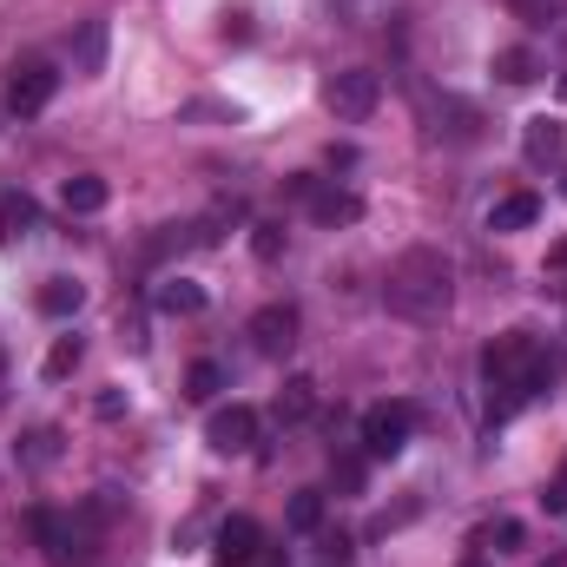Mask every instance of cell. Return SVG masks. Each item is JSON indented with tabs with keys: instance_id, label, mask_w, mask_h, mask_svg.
I'll list each match as a JSON object with an SVG mask.
<instances>
[{
	"instance_id": "cell-1",
	"label": "cell",
	"mask_w": 567,
	"mask_h": 567,
	"mask_svg": "<svg viewBox=\"0 0 567 567\" xmlns=\"http://www.w3.org/2000/svg\"><path fill=\"white\" fill-rule=\"evenodd\" d=\"M482 383H488V423H508L542 383H548V350L535 330H502L482 350Z\"/></svg>"
},
{
	"instance_id": "cell-2",
	"label": "cell",
	"mask_w": 567,
	"mask_h": 567,
	"mask_svg": "<svg viewBox=\"0 0 567 567\" xmlns=\"http://www.w3.org/2000/svg\"><path fill=\"white\" fill-rule=\"evenodd\" d=\"M449 297H455V265H449L435 245L403 251V258L390 265V278H383V303H390L396 317H410V323H435V317L449 310Z\"/></svg>"
},
{
	"instance_id": "cell-3",
	"label": "cell",
	"mask_w": 567,
	"mask_h": 567,
	"mask_svg": "<svg viewBox=\"0 0 567 567\" xmlns=\"http://www.w3.org/2000/svg\"><path fill=\"white\" fill-rule=\"evenodd\" d=\"M323 106H330L343 126H363V120L383 106V80H377L370 66H343V73L323 80Z\"/></svg>"
},
{
	"instance_id": "cell-4",
	"label": "cell",
	"mask_w": 567,
	"mask_h": 567,
	"mask_svg": "<svg viewBox=\"0 0 567 567\" xmlns=\"http://www.w3.org/2000/svg\"><path fill=\"white\" fill-rule=\"evenodd\" d=\"M53 93H60V73H53L47 60H20V66L7 73V113H13V120L47 113V106H53Z\"/></svg>"
},
{
	"instance_id": "cell-5",
	"label": "cell",
	"mask_w": 567,
	"mask_h": 567,
	"mask_svg": "<svg viewBox=\"0 0 567 567\" xmlns=\"http://www.w3.org/2000/svg\"><path fill=\"white\" fill-rule=\"evenodd\" d=\"M410 429H416V410L410 403H377V410H363V449L377 462H396L410 449Z\"/></svg>"
},
{
	"instance_id": "cell-6",
	"label": "cell",
	"mask_w": 567,
	"mask_h": 567,
	"mask_svg": "<svg viewBox=\"0 0 567 567\" xmlns=\"http://www.w3.org/2000/svg\"><path fill=\"white\" fill-rule=\"evenodd\" d=\"M205 442H212L218 455H245V449H258V410H251V403H225V410H212Z\"/></svg>"
},
{
	"instance_id": "cell-7",
	"label": "cell",
	"mask_w": 567,
	"mask_h": 567,
	"mask_svg": "<svg viewBox=\"0 0 567 567\" xmlns=\"http://www.w3.org/2000/svg\"><path fill=\"white\" fill-rule=\"evenodd\" d=\"M258 548H265V528H258L251 515H231V522H218V535H212L218 567H251L258 561Z\"/></svg>"
},
{
	"instance_id": "cell-8",
	"label": "cell",
	"mask_w": 567,
	"mask_h": 567,
	"mask_svg": "<svg viewBox=\"0 0 567 567\" xmlns=\"http://www.w3.org/2000/svg\"><path fill=\"white\" fill-rule=\"evenodd\" d=\"M251 343H258V357H284V350L297 343V310H290V303H265V310L251 317Z\"/></svg>"
},
{
	"instance_id": "cell-9",
	"label": "cell",
	"mask_w": 567,
	"mask_h": 567,
	"mask_svg": "<svg viewBox=\"0 0 567 567\" xmlns=\"http://www.w3.org/2000/svg\"><path fill=\"white\" fill-rule=\"evenodd\" d=\"M522 152H528V165H555V158L567 152V126L548 120V113H535V120L522 126Z\"/></svg>"
},
{
	"instance_id": "cell-10",
	"label": "cell",
	"mask_w": 567,
	"mask_h": 567,
	"mask_svg": "<svg viewBox=\"0 0 567 567\" xmlns=\"http://www.w3.org/2000/svg\"><path fill=\"white\" fill-rule=\"evenodd\" d=\"M106 178H93V172H80V178H66L60 185V205H66V218H93V212H106Z\"/></svg>"
},
{
	"instance_id": "cell-11",
	"label": "cell",
	"mask_w": 567,
	"mask_h": 567,
	"mask_svg": "<svg viewBox=\"0 0 567 567\" xmlns=\"http://www.w3.org/2000/svg\"><path fill=\"white\" fill-rule=\"evenodd\" d=\"M310 218L317 225H357L363 218V198L357 192H337V185H317L310 192Z\"/></svg>"
},
{
	"instance_id": "cell-12",
	"label": "cell",
	"mask_w": 567,
	"mask_h": 567,
	"mask_svg": "<svg viewBox=\"0 0 567 567\" xmlns=\"http://www.w3.org/2000/svg\"><path fill=\"white\" fill-rule=\"evenodd\" d=\"M152 303H158L165 317H198V310H205V284H192V278H165L158 290H152Z\"/></svg>"
},
{
	"instance_id": "cell-13",
	"label": "cell",
	"mask_w": 567,
	"mask_h": 567,
	"mask_svg": "<svg viewBox=\"0 0 567 567\" xmlns=\"http://www.w3.org/2000/svg\"><path fill=\"white\" fill-rule=\"evenodd\" d=\"M542 218V198L535 192H515V198H502L495 212H488V231H522V225H535Z\"/></svg>"
},
{
	"instance_id": "cell-14",
	"label": "cell",
	"mask_w": 567,
	"mask_h": 567,
	"mask_svg": "<svg viewBox=\"0 0 567 567\" xmlns=\"http://www.w3.org/2000/svg\"><path fill=\"white\" fill-rule=\"evenodd\" d=\"M73 66H80V73H106V20H86V27H80Z\"/></svg>"
},
{
	"instance_id": "cell-15",
	"label": "cell",
	"mask_w": 567,
	"mask_h": 567,
	"mask_svg": "<svg viewBox=\"0 0 567 567\" xmlns=\"http://www.w3.org/2000/svg\"><path fill=\"white\" fill-rule=\"evenodd\" d=\"M27 225H33V198L13 192V185H0V245H13Z\"/></svg>"
},
{
	"instance_id": "cell-16",
	"label": "cell",
	"mask_w": 567,
	"mask_h": 567,
	"mask_svg": "<svg viewBox=\"0 0 567 567\" xmlns=\"http://www.w3.org/2000/svg\"><path fill=\"white\" fill-rule=\"evenodd\" d=\"M310 410H317V383L310 377H290L278 390V423H303Z\"/></svg>"
},
{
	"instance_id": "cell-17",
	"label": "cell",
	"mask_w": 567,
	"mask_h": 567,
	"mask_svg": "<svg viewBox=\"0 0 567 567\" xmlns=\"http://www.w3.org/2000/svg\"><path fill=\"white\" fill-rule=\"evenodd\" d=\"M495 80H502V86H528V80H542V66H535L528 47H502V53H495Z\"/></svg>"
},
{
	"instance_id": "cell-18",
	"label": "cell",
	"mask_w": 567,
	"mask_h": 567,
	"mask_svg": "<svg viewBox=\"0 0 567 567\" xmlns=\"http://www.w3.org/2000/svg\"><path fill=\"white\" fill-rule=\"evenodd\" d=\"M86 303V284H73V278H47V290H40V310L47 317H73Z\"/></svg>"
},
{
	"instance_id": "cell-19",
	"label": "cell",
	"mask_w": 567,
	"mask_h": 567,
	"mask_svg": "<svg viewBox=\"0 0 567 567\" xmlns=\"http://www.w3.org/2000/svg\"><path fill=\"white\" fill-rule=\"evenodd\" d=\"M218 390H225V370H218V363H192V370H185V396H192V403H212Z\"/></svg>"
},
{
	"instance_id": "cell-20",
	"label": "cell",
	"mask_w": 567,
	"mask_h": 567,
	"mask_svg": "<svg viewBox=\"0 0 567 567\" xmlns=\"http://www.w3.org/2000/svg\"><path fill=\"white\" fill-rule=\"evenodd\" d=\"M290 528H297V535H317V528H323V495H317V488H303V495L290 502Z\"/></svg>"
},
{
	"instance_id": "cell-21",
	"label": "cell",
	"mask_w": 567,
	"mask_h": 567,
	"mask_svg": "<svg viewBox=\"0 0 567 567\" xmlns=\"http://www.w3.org/2000/svg\"><path fill=\"white\" fill-rule=\"evenodd\" d=\"M60 455V429H33L27 442H20V462H33V468H47Z\"/></svg>"
},
{
	"instance_id": "cell-22",
	"label": "cell",
	"mask_w": 567,
	"mask_h": 567,
	"mask_svg": "<svg viewBox=\"0 0 567 567\" xmlns=\"http://www.w3.org/2000/svg\"><path fill=\"white\" fill-rule=\"evenodd\" d=\"M73 363H80V337H60V343L47 350V377H66Z\"/></svg>"
},
{
	"instance_id": "cell-23",
	"label": "cell",
	"mask_w": 567,
	"mask_h": 567,
	"mask_svg": "<svg viewBox=\"0 0 567 567\" xmlns=\"http://www.w3.org/2000/svg\"><path fill=\"white\" fill-rule=\"evenodd\" d=\"M488 542H495V555H508V548H522V542H528V528H522V522H495V528H488Z\"/></svg>"
},
{
	"instance_id": "cell-24",
	"label": "cell",
	"mask_w": 567,
	"mask_h": 567,
	"mask_svg": "<svg viewBox=\"0 0 567 567\" xmlns=\"http://www.w3.org/2000/svg\"><path fill=\"white\" fill-rule=\"evenodd\" d=\"M251 251H258V258L271 265V258L284 251V225H258V238H251Z\"/></svg>"
},
{
	"instance_id": "cell-25",
	"label": "cell",
	"mask_w": 567,
	"mask_h": 567,
	"mask_svg": "<svg viewBox=\"0 0 567 567\" xmlns=\"http://www.w3.org/2000/svg\"><path fill=\"white\" fill-rule=\"evenodd\" d=\"M337 488H343V495H363V462H357V455L337 462Z\"/></svg>"
},
{
	"instance_id": "cell-26",
	"label": "cell",
	"mask_w": 567,
	"mask_h": 567,
	"mask_svg": "<svg viewBox=\"0 0 567 567\" xmlns=\"http://www.w3.org/2000/svg\"><path fill=\"white\" fill-rule=\"evenodd\" d=\"M508 13H515V20H548L555 0H508Z\"/></svg>"
},
{
	"instance_id": "cell-27",
	"label": "cell",
	"mask_w": 567,
	"mask_h": 567,
	"mask_svg": "<svg viewBox=\"0 0 567 567\" xmlns=\"http://www.w3.org/2000/svg\"><path fill=\"white\" fill-rule=\"evenodd\" d=\"M542 508H548V515H567V468L555 475V482H548V495H542Z\"/></svg>"
},
{
	"instance_id": "cell-28",
	"label": "cell",
	"mask_w": 567,
	"mask_h": 567,
	"mask_svg": "<svg viewBox=\"0 0 567 567\" xmlns=\"http://www.w3.org/2000/svg\"><path fill=\"white\" fill-rule=\"evenodd\" d=\"M225 40H251V20L245 13H225Z\"/></svg>"
},
{
	"instance_id": "cell-29",
	"label": "cell",
	"mask_w": 567,
	"mask_h": 567,
	"mask_svg": "<svg viewBox=\"0 0 567 567\" xmlns=\"http://www.w3.org/2000/svg\"><path fill=\"white\" fill-rule=\"evenodd\" d=\"M548 271H567V238H555V245H548Z\"/></svg>"
},
{
	"instance_id": "cell-30",
	"label": "cell",
	"mask_w": 567,
	"mask_h": 567,
	"mask_svg": "<svg viewBox=\"0 0 567 567\" xmlns=\"http://www.w3.org/2000/svg\"><path fill=\"white\" fill-rule=\"evenodd\" d=\"M258 567H290V555H278V548H258Z\"/></svg>"
},
{
	"instance_id": "cell-31",
	"label": "cell",
	"mask_w": 567,
	"mask_h": 567,
	"mask_svg": "<svg viewBox=\"0 0 567 567\" xmlns=\"http://www.w3.org/2000/svg\"><path fill=\"white\" fill-rule=\"evenodd\" d=\"M542 567H567V548H561V555H548V561H542Z\"/></svg>"
},
{
	"instance_id": "cell-32",
	"label": "cell",
	"mask_w": 567,
	"mask_h": 567,
	"mask_svg": "<svg viewBox=\"0 0 567 567\" xmlns=\"http://www.w3.org/2000/svg\"><path fill=\"white\" fill-rule=\"evenodd\" d=\"M561 100H567V66H561Z\"/></svg>"
},
{
	"instance_id": "cell-33",
	"label": "cell",
	"mask_w": 567,
	"mask_h": 567,
	"mask_svg": "<svg viewBox=\"0 0 567 567\" xmlns=\"http://www.w3.org/2000/svg\"><path fill=\"white\" fill-rule=\"evenodd\" d=\"M0 370H7V357H0Z\"/></svg>"
},
{
	"instance_id": "cell-34",
	"label": "cell",
	"mask_w": 567,
	"mask_h": 567,
	"mask_svg": "<svg viewBox=\"0 0 567 567\" xmlns=\"http://www.w3.org/2000/svg\"><path fill=\"white\" fill-rule=\"evenodd\" d=\"M330 567H337V561H330Z\"/></svg>"
}]
</instances>
